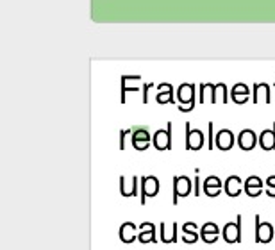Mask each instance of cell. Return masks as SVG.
<instances>
[{
	"label": "cell",
	"instance_id": "obj_14",
	"mask_svg": "<svg viewBox=\"0 0 275 250\" xmlns=\"http://www.w3.org/2000/svg\"><path fill=\"white\" fill-rule=\"evenodd\" d=\"M140 180L138 177H132L130 180H127L125 177H120V193L123 197H134L138 195V186H140Z\"/></svg>",
	"mask_w": 275,
	"mask_h": 250
},
{
	"label": "cell",
	"instance_id": "obj_24",
	"mask_svg": "<svg viewBox=\"0 0 275 250\" xmlns=\"http://www.w3.org/2000/svg\"><path fill=\"white\" fill-rule=\"evenodd\" d=\"M195 195L200 197V170H195Z\"/></svg>",
	"mask_w": 275,
	"mask_h": 250
},
{
	"label": "cell",
	"instance_id": "obj_25",
	"mask_svg": "<svg viewBox=\"0 0 275 250\" xmlns=\"http://www.w3.org/2000/svg\"><path fill=\"white\" fill-rule=\"evenodd\" d=\"M156 232V225L150 222H145V223H140V232Z\"/></svg>",
	"mask_w": 275,
	"mask_h": 250
},
{
	"label": "cell",
	"instance_id": "obj_19",
	"mask_svg": "<svg viewBox=\"0 0 275 250\" xmlns=\"http://www.w3.org/2000/svg\"><path fill=\"white\" fill-rule=\"evenodd\" d=\"M263 97V100L266 102V104H270L271 98H270V86L268 84H264V82H261V84H254V102L257 104L259 102V98Z\"/></svg>",
	"mask_w": 275,
	"mask_h": 250
},
{
	"label": "cell",
	"instance_id": "obj_2",
	"mask_svg": "<svg viewBox=\"0 0 275 250\" xmlns=\"http://www.w3.org/2000/svg\"><path fill=\"white\" fill-rule=\"evenodd\" d=\"M275 236V225L270 222H261V216L255 215V243H270Z\"/></svg>",
	"mask_w": 275,
	"mask_h": 250
},
{
	"label": "cell",
	"instance_id": "obj_30",
	"mask_svg": "<svg viewBox=\"0 0 275 250\" xmlns=\"http://www.w3.org/2000/svg\"><path fill=\"white\" fill-rule=\"evenodd\" d=\"M273 225H275V223H273Z\"/></svg>",
	"mask_w": 275,
	"mask_h": 250
},
{
	"label": "cell",
	"instance_id": "obj_28",
	"mask_svg": "<svg viewBox=\"0 0 275 250\" xmlns=\"http://www.w3.org/2000/svg\"><path fill=\"white\" fill-rule=\"evenodd\" d=\"M266 186H268V190H266V195H268V197H271V199H275V184H270V182H266Z\"/></svg>",
	"mask_w": 275,
	"mask_h": 250
},
{
	"label": "cell",
	"instance_id": "obj_1",
	"mask_svg": "<svg viewBox=\"0 0 275 250\" xmlns=\"http://www.w3.org/2000/svg\"><path fill=\"white\" fill-rule=\"evenodd\" d=\"M193 190V180L188 175H175L173 177V195H172V204L177 206L179 199H186Z\"/></svg>",
	"mask_w": 275,
	"mask_h": 250
},
{
	"label": "cell",
	"instance_id": "obj_7",
	"mask_svg": "<svg viewBox=\"0 0 275 250\" xmlns=\"http://www.w3.org/2000/svg\"><path fill=\"white\" fill-rule=\"evenodd\" d=\"M204 147V134L202 131H195L186 123V149L188 150H200Z\"/></svg>",
	"mask_w": 275,
	"mask_h": 250
},
{
	"label": "cell",
	"instance_id": "obj_23",
	"mask_svg": "<svg viewBox=\"0 0 275 250\" xmlns=\"http://www.w3.org/2000/svg\"><path fill=\"white\" fill-rule=\"evenodd\" d=\"M173 90L172 88H170L168 91H163V93H159L157 95V102H159V104H166V102H173Z\"/></svg>",
	"mask_w": 275,
	"mask_h": 250
},
{
	"label": "cell",
	"instance_id": "obj_6",
	"mask_svg": "<svg viewBox=\"0 0 275 250\" xmlns=\"http://www.w3.org/2000/svg\"><path fill=\"white\" fill-rule=\"evenodd\" d=\"M154 147L157 150H170L172 149V123H168V127L163 131H157L152 138Z\"/></svg>",
	"mask_w": 275,
	"mask_h": 250
},
{
	"label": "cell",
	"instance_id": "obj_27",
	"mask_svg": "<svg viewBox=\"0 0 275 250\" xmlns=\"http://www.w3.org/2000/svg\"><path fill=\"white\" fill-rule=\"evenodd\" d=\"M127 136H129V131H122V133H120V149H122V150H125Z\"/></svg>",
	"mask_w": 275,
	"mask_h": 250
},
{
	"label": "cell",
	"instance_id": "obj_26",
	"mask_svg": "<svg viewBox=\"0 0 275 250\" xmlns=\"http://www.w3.org/2000/svg\"><path fill=\"white\" fill-rule=\"evenodd\" d=\"M200 236H202V241L208 243V245L218 241V234H200Z\"/></svg>",
	"mask_w": 275,
	"mask_h": 250
},
{
	"label": "cell",
	"instance_id": "obj_4",
	"mask_svg": "<svg viewBox=\"0 0 275 250\" xmlns=\"http://www.w3.org/2000/svg\"><path fill=\"white\" fill-rule=\"evenodd\" d=\"M159 193V179L156 175H147L142 179V206L147 204V199Z\"/></svg>",
	"mask_w": 275,
	"mask_h": 250
},
{
	"label": "cell",
	"instance_id": "obj_13",
	"mask_svg": "<svg viewBox=\"0 0 275 250\" xmlns=\"http://www.w3.org/2000/svg\"><path fill=\"white\" fill-rule=\"evenodd\" d=\"M215 145H216V149H220V150H231L232 145H234V134L229 129L220 131L215 138Z\"/></svg>",
	"mask_w": 275,
	"mask_h": 250
},
{
	"label": "cell",
	"instance_id": "obj_9",
	"mask_svg": "<svg viewBox=\"0 0 275 250\" xmlns=\"http://www.w3.org/2000/svg\"><path fill=\"white\" fill-rule=\"evenodd\" d=\"M132 147L136 150H147L149 149V145H150V134H149V131L147 129H136L132 133Z\"/></svg>",
	"mask_w": 275,
	"mask_h": 250
},
{
	"label": "cell",
	"instance_id": "obj_8",
	"mask_svg": "<svg viewBox=\"0 0 275 250\" xmlns=\"http://www.w3.org/2000/svg\"><path fill=\"white\" fill-rule=\"evenodd\" d=\"M245 190V182L240 179L238 175H229L224 182V192L227 193L229 197H240L241 192Z\"/></svg>",
	"mask_w": 275,
	"mask_h": 250
},
{
	"label": "cell",
	"instance_id": "obj_3",
	"mask_svg": "<svg viewBox=\"0 0 275 250\" xmlns=\"http://www.w3.org/2000/svg\"><path fill=\"white\" fill-rule=\"evenodd\" d=\"M241 222H243V216L238 215L236 216V222L225 223V227L222 229V236L227 243H240L241 241Z\"/></svg>",
	"mask_w": 275,
	"mask_h": 250
},
{
	"label": "cell",
	"instance_id": "obj_11",
	"mask_svg": "<svg viewBox=\"0 0 275 250\" xmlns=\"http://www.w3.org/2000/svg\"><path fill=\"white\" fill-rule=\"evenodd\" d=\"M257 145V136H255L254 131L250 129H245L240 133V136H238V147H240L241 150H252Z\"/></svg>",
	"mask_w": 275,
	"mask_h": 250
},
{
	"label": "cell",
	"instance_id": "obj_20",
	"mask_svg": "<svg viewBox=\"0 0 275 250\" xmlns=\"http://www.w3.org/2000/svg\"><path fill=\"white\" fill-rule=\"evenodd\" d=\"M159 229H161V241L163 243H175L177 241V223H172V234L166 232V223H161Z\"/></svg>",
	"mask_w": 275,
	"mask_h": 250
},
{
	"label": "cell",
	"instance_id": "obj_22",
	"mask_svg": "<svg viewBox=\"0 0 275 250\" xmlns=\"http://www.w3.org/2000/svg\"><path fill=\"white\" fill-rule=\"evenodd\" d=\"M138 239H140V243H157V238H156V232H140V236H138Z\"/></svg>",
	"mask_w": 275,
	"mask_h": 250
},
{
	"label": "cell",
	"instance_id": "obj_18",
	"mask_svg": "<svg viewBox=\"0 0 275 250\" xmlns=\"http://www.w3.org/2000/svg\"><path fill=\"white\" fill-rule=\"evenodd\" d=\"M136 225L132 222H125L122 227H120V239L123 243H132L136 239Z\"/></svg>",
	"mask_w": 275,
	"mask_h": 250
},
{
	"label": "cell",
	"instance_id": "obj_10",
	"mask_svg": "<svg viewBox=\"0 0 275 250\" xmlns=\"http://www.w3.org/2000/svg\"><path fill=\"white\" fill-rule=\"evenodd\" d=\"M222 190H224V182L216 175H209L208 179L204 180V193L208 197H211V199L220 195Z\"/></svg>",
	"mask_w": 275,
	"mask_h": 250
},
{
	"label": "cell",
	"instance_id": "obj_15",
	"mask_svg": "<svg viewBox=\"0 0 275 250\" xmlns=\"http://www.w3.org/2000/svg\"><path fill=\"white\" fill-rule=\"evenodd\" d=\"M196 239H198V234H196V223L186 222L184 225H182V241L193 245V243H196Z\"/></svg>",
	"mask_w": 275,
	"mask_h": 250
},
{
	"label": "cell",
	"instance_id": "obj_12",
	"mask_svg": "<svg viewBox=\"0 0 275 250\" xmlns=\"http://www.w3.org/2000/svg\"><path fill=\"white\" fill-rule=\"evenodd\" d=\"M245 193L252 199L259 197L263 193V180L259 179L257 175H250L247 180H245Z\"/></svg>",
	"mask_w": 275,
	"mask_h": 250
},
{
	"label": "cell",
	"instance_id": "obj_21",
	"mask_svg": "<svg viewBox=\"0 0 275 250\" xmlns=\"http://www.w3.org/2000/svg\"><path fill=\"white\" fill-rule=\"evenodd\" d=\"M218 232H220V229L213 222H208L200 227V234H218Z\"/></svg>",
	"mask_w": 275,
	"mask_h": 250
},
{
	"label": "cell",
	"instance_id": "obj_17",
	"mask_svg": "<svg viewBox=\"0 0 275 250\" xmlns=\"http://www.w3.org/2000/svg\"><path fill=\"white\" fill-rule=\"evenodd\" d=\"M248 95H250V91H248V88L245 86V84H236L234 88H232L231 91V98L236 102V104H245V102L248 100Z\"/></svg>",
	"mask_w": 275,
	"mask_h": 250
},
{
	"label": "cell",
	"instance_id": "obj_16",
	"mask_svg": "<svg viewBox=\"0 0 275 250\" xmlns=\"http://www.w3.org/2000/svg\"><path fill=\"white\" fill-rule=\"evenodd\" d=\"M259 145L263 150H275V123L271 131H263L259 136Z\"/></svg>",
	"mask_w": 275,
	"mask_h": 250
},
{
	"label": "cell",
	"instance_id": "obj_5",
	"mask_svg": "<svg viewBox=\"0 0 275 250\" xmlns=\"http://www.w3.org/2000/svg\"><path fill=\"white\" fill-rule=\"evenodd\" d=\"M179 100H181L182 104H188V106L179 107L182 113L193 111V106H195V86H193V84H182V86L179 88Z\"/></svg>",
	"mask_w": 275,
	"mask_h": 250
},
{
	"label": "cell",
	"instance_id": "obj_29",
	"mask_svg": "<svg viewBox=\"0 0 275 250\" xmlns=\"http://www.w3.org/2000/svg\"><path fill=\"white\" fill-rule=\"evenodd\" d=\"M266 182H270V184H275V175H270L266 179Z\"/></svg>",
	"mask_w": 275,
	"mask_h": 250
}]
</instances>
